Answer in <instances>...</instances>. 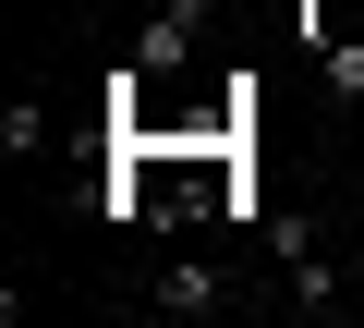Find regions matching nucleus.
Masks as SVG:
<instances>
[{"label": "nucleus", "mask_w": 364, "mask_h": 328, "mask_svg": "<svg viewBox=\"0 0 364 328\" xmlns=\"http://www.w3.org/2000/svg\"><path fill=\"white\" fill-rule=\"evenodd\" d=\"M304 49L328 61V85H340V97H364V49H352V37H304Z\"/></svg>", "instance_id": "4"}, {"label": "nucleus", "mask_w": 364, "mask_h": 328, "mask_svg": "<svg viewBox=\"0 0 364 328\" xmlns=\"http://www.w3.org/2000/svg\"><path fill=\"white\" fill-rule=\"evenodd\" d=\"M134 61H146V73H182V61H195V0H158L146 37H134Z\"/></svg>", "instance_id": "1"}, {"label": "nucleus", "mask_w": 364, "mask_h": 328, "mask_svg": "<svg viewBox=\"0 0 364 328\" xmlns=\"http://www.w3.org/2000/svg\"><path fill=\"white\" fill-rule=\"evenodd\" d=\"M146 304H158V316H219V304H231V292H219V268H195V255H170V268H158V292H146Z\"/></svg>", "instance_id": "2"}, {"label": "nucleus", "mask_w": 364, "mask_h": 328, "mask_svg": "<svg viewBox=\"0 0 364 328\" xmlns=\"http://www.w3.org/2000/svg\"><path fill=\"white\" fill-rule=\"evenodd\" d=\"M49 134H61L49 97H13V110H0V146H13V158H49Z\"/></svg>", "instance_id": "3"}]
</instances>
